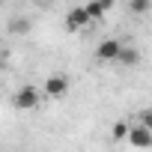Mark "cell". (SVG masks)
Segmentation results:
<instances>
[{
    "mask_svg": "<svg viewBox=\"0 0 152 152\" xmlns=\"http://www.w3.org/2000/svg\"><path fill=\"white\" fill-rule=\"evenodd\" d=\"M87 24H90V15H87L84 6H75V9L66 15V30H69V33H78V30H84Z\"/></svg>",
    "mask_w": 152,
    "mask_h": 152,
    "instance_id": "5",
    "label": "cell"
},
{
    "mask_svg": "<svg viewBox=\"0 0 152 152\" xmlns=\"http://www.w3.org/2000/svg\"><path fill=\"white\" fill-rule=\"evenodd\" d=\"M119 48H122V42L119 39H104V42H99L96 45V60L99 63H116V57H119Z\"/></svg>",
    "mask_w": 152,
    "mask_h": 152,
    "instance_id": "4",
    "label": "cell"
},
{
    "mask_svg": "<svg viewBox=\"0 0 152 152\" xmlns=\"http://www.w3.org/2000/svg\"><path fill=\"white\" fill-rule=\"evenodd\" d=\"M0 69H3V60H0Z\"/></svg>",
    "mask_w": 152,
    "mask_h": 152,
    "instance_id": "13",
    "label": "cell"
},
{
    "mask_svg": "<svg viewBox=\"0 0 152 152\" xmlns=\"http://www.w3.org/2000/svg\"><path fill=\"white\" fill-rule=\"evenodd\" d=\"M128 12L131 15H149L152 12V0H128Z\"/></svg>",
    "mask_w": 152,
    "mask_h": 152,
    "instance_id": "9",
    "label": "cell"
},
{
    "mask_svg": "<svg viewBox=\"0 0 152 152\" xmlns=\"http://www.w3.org/2000/svg\"><path fill=\"white\" fill-rule=\"evenodd\" d=\"M69 87H72L69 75H60V72H57V75H48V78H45V84H42V96L60 102V99L69 96Z\"/></svg>",
    "mask_w": 152,
    "mask_h": 152,
    "instance_id": "2",
    "label": "cell"
},
{
    "mask_svg": "<svg viewBox=\"0 0 152 152\" xmlns=\"http://www.w3.org/2000/svg\"><path fill=\"white\" fill-rule=\"evenodd\" d=\"M137 122H143V125H146V128L152 131V107H143V110H140V119H137Z\"/></svg>",
    "mask_w": 152,
    "mask_h": 152,
    "instance_id": "11",
    "label": "cell"
},
{
    "mask_svg": "<svg viewBox=\"0 0 152 152\" xmlns=\"http://www.w3.org/2000/svg\"><path fill=\"white\" fill-rule=\"evenodd\" d=\"M110 6H113V0H90L84 9H87L90 21H104V12H107Z\"/></svg>",
    "mask_w": 152,
    "mask_h": 152,
    "instance_id": "7",
    "label": "cell"
},
{
    "mask_svg": "<svg viewBox=\"0 0 152 152\" xmlns=\"http://www.w3.org/2000/svg\"><path fill=\"white\" fill-rule=\"evenodd\" d=\"M125 134H128V122H125V119L113 122V128H110V137H113V140H125Z\"/></svg>",
    "mask_w": 152,
    "mask_h": 152,
    "instance_id": "10",
    "label": "cell"
},
{
    "mask_svg": "<svg viewBox=\"0 0 152 152\" xmlns=\"http://www.w3.org/2000/svg\"><path fill=\"white\" fill-rule=\"evenodd\" d=\"M125 140H128L134 149H152V131H149L143 122H134V125H128V134H125Z\"/></svg>",
    "mask_w": 152,
    "mask_h": 152,
    "instance_id": "3",
    "label": "cell"
},
{
    "mask_svg": "<svg viewBox=\"0 0 152 152\" xmlns=\"http://www.w3.org/2000/svg\"><path fill=\"white\" fill-rule=\"evenodd\" d=\"M39 3H51V0H39Z\"/></svg>",
    "mask_w": 152,
    "mask_h": 152,
    "instance_id": "12",
    "label": "cell"
},
{
    "mask_svg": "<svg viewBox=\"0 0 152 152\" xmlns=\"http://www.w3.org/2000/svg\"><path fill=\"white\" fill-rule=\"evenodd\" d=\"M30 30H33V21L30 18H12L9 21V33L12 36H27Z\"/></svg>",
    "mask_w": 152,
    "mask_h": 152,
    "instance_id": "8",
    "label": "cell"
},
{
    "mask_svg": "<svg viewBox=\"0 0 152 152\" xmlns=\"http://www.w3.org/2000/svg\"><path fill=\"white\" fill-rule=\"evenodd\" d=\"M137 63H140V51H137L134 45H125V42H122L119 57H116V66H122V69H134Z\"/></svg>",
    "mask_w": 152,
    "mask_h": 152,
    "instance_id": "6",
    "label": "cell"
},
{
    "mask_svg": "<svg viewBox=\"0 0 152 152\" xmlns=\"http://www.w3.org/2000/svg\"><path fill=\"white\" fill-rule=\"evenodd\" d=\"M39 102H42V90H39V87H33V84L18 87V90H15V96H12V107H15V110H36V107H39Z\"/></svg>",
    "mask_w": 152,
    "mask_h": 152,
    "instance_id": "1",
    "label": "cell"
}]
</instances>
